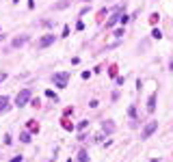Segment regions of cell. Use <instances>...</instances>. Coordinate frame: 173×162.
I'll return each mask as SVG.
<instances>
[{"label": "cell", "instance_id": "obj_1", "mask_svg": "<svg viewBox=\"0 0 173 162\" xmlns=\"http://www.w3.org/2000/svg\"><path fill=\"white\" fill-rule=\"evenodd\" d=\"M30 89H22L20 93H17V97H15V104H17V108H24L26 104L30 102Z\"/></svg>", "mask_w": 173, "mask_h": 162}, {"label": "cell", "instance_id": "obj_2", "mask_svg": "<svg viewBox=\"0 0 173 162\" xmlns=\"http://www.w3.org/2000/svg\"><path fill=\"white\" fill-rule=\"evenodd\" d=\"M69 80V71H61V74H52V82L56 84L59 89H65Z\"/></svg>", "mask_w": 173, "mask_h": 162}, {"label": "cell", "instance_id": "obj_3", "mask_svg": "<svg viewBox=\"0 0 173 162\" xmlns=\"http://www.w3.org/2000/svg\"><path fill=\"white\" fill-rule=\"evenodd\" d=\"M156 130H158V121H149V123L143 128V132H141V138H149L151 134L156 132Z\"/></svg>", "mask_w": 173, "mask_h": 162}, {"label": "cell", "instance_id": "obj_4", "mask_svg": "<svg viewBox=\"0 0 173 162\" xmlns=\"http://www.w3.org/2000/svg\"><path fill=\"white\" fill-rule=\"evenodd\" d=\"M54 43V35H43V37L39 39V48H48Z\"/></svg>", "mask_w": 173, "mask_h": 162}, {"label": "cell", "instance_id": "obj_5", "mask_svg": "<svg viewBox=\"0 0 173 162\" xmlns=\"http://www.w3.org/2000/svg\"><path fill=\"white\" fill-rule=\"evenodd\" d=\"M26 41H28V35H22V37H15V39L11 41V48H22Z\"/></svg>", "mask_w": 173, "mask_h": 162}, {"label": "cell", "instance_id": "obj_6", "mask_svg": "<svg viewBox=\"0 0 173 162\" xmlns=\"http://www.w3.org/2000/svg\"><path fill=\"white\" fill-rule=\"evenodd\" d=\"M119 17H121V11H119V9H117V11H115V15H113L111 20L106 22V26H108V28H113V26H115L117 22H119Z\"/></svg>", "mask_w": 173, "mask_h": 162}, {"label": "cell", "instance_id": "obj_7", "mask_svg": "<svg viewBox=\"0 0 173 162\" xmlns=\"http://www.w3.org/2000/svg\"><path fill=\"white\" fill-rule=\"evenodd\" d=\"M9 106H11V104H9V97L7 95H0V112H7Z\"/></svg>", "mask_w": 173, "mask_h": 162}, {"label": "cell", "instance_id": "obj_8", "mask_svg": "<svg viewBox=\"0 0 173 162\" xmlns=\"http://www.w3.org/2000/svg\"><path fill=\"white\" fill-rule=\"evenodd\" d=\"M154 108H156V93L149 95V100H147V110H149V112H154Z\"/></svg>", "mask_w": 173, "mask_h": 162}, {"label": "cell", "instance_id": "obj_9", "mask_svg": "<svg viewBox=\"0 0 173 162\" xmlns=\"http://www.w3.org/2000/svg\"><path fill=\"white\" fill-rule=\"evenodd\" d=\"M102 130H104V132H108V134H111V132L115 130V123H113V121H106V123H102Z\"/></svg>", "mask_w": 173, "mask_h": 162}, {"label": "cell", "instance_id": "obj_10", "mask_svg": "<svg viewBox=\"0 0 173 162\" xmlns=\"http://www.w3.org/2000/svg\"><path fill=\"white\" fill-rule=\"evenodd\" d=\"M20 141H22V143H30V134H28V132H22V134H20Z\"/></svg>", "mask_w": 173, "mask_h": 162}, {"label": "cell", "instance_id": "obj_11", "mask_svg": "<svg viewBox=\"0 0 173 162\" xmlns=\"http://www.w3.org/2000/svg\"><path fill=\"white\" fill-rule=\"evenodd\" d=\"M45 97H50V100H54V102L59 100V97H56V93H54L52 89H48V91H45Z\"/></svg>", "mask_w": 173, "mask_h": 162}, {"label": "cell", "instance_id": "obj_12", "mask_svg": "<svg viewBox=\"0 0 173 162\" xmlns=\"http://www.w3.org/2000/svg\"><path fill=\"white\" fill-rule=\"evenodd\" d=\"M69 2H71V0H65V2H59V4H54V9H56V11H59V9H65V7H69Z\"/></svg>", "mask_w": 173, "mask_h": 162}, {"label": "cell", "instance_id": "obj_13", "mask_svg": "<svg viewBox=\"0 0 173 162\" xmlns=\"http://www.w3.org/2000/svg\"><path fill=\"white\" fill-rule=\"evenodd\" d=\"M78 160H80V162H89V156H87V151H80V154H78Z\"/></svg>", "mask_w": 173, "mask_h": 162}, {"label": "cell", "instance_id": "obj_14", "mask_svg": "<svg viewBox=\"0 0 173 162\" xmlns=\"http://www.w3.org/2000/svg\"><path fill=\"white\" fill-rule=\"evenodd\" d=\"M151 37H154V39H162V33H160L158 28H154V30H151Z\"/></svg>", "mask_w": 173, "mask_h": 162}, {"label": "cell", "instance_id": "obj_15", "mask_svg": "<svg viewBox=\"0 0 173 162\" xmlns=\"http://www.w3.org/2000/svg\"><path fill=\"white\" fill-rule=\"evenodd\" d=\"M28 130H33V132H37V130H39V125L35 123V121H28Z\"/></svg>", "mask_w": 173, "mask_h": 162}, {"label": "cell", "instance_id": "obj_16", "mask_svg": "<svg viewBox=\"0 0 173 162\" xmlns=\"http://www.w3.org/2000/svg\"><path fill=\"white\" fill-rule=\"evenodd\" d=\"M128 20H130V15H123V13H121V17H119V22H121V24H125V22H128Z\"/></svg>", "mask_w": 173, "mask_h": 162}, {"label": "cell", "instance_id": "obj_17", "mask_svg": "<svg viewBox=\"0 0 173 162\" xmlns=\"http://www.w3.org/2000/svg\"><path fill=\"white\" fill-rule=\"evenodd\" d=\"M87 125H89V121H80V123H78V130H85Z\"/></svg>", "mask_w": 173, "mask_h": 162}, {"label": "cell", "instance_id": "obj_18", "mask_svg": "<svg viewBox=\"0 0 173 162\" xmlns=\"http://www.w3.org/2000/svg\"><path fill=\"white\" fill-rule=\"evenodd\" d=\"M63 128H65V130H74V125L67 123V121H63Z\"/></svg>", "mask_w": 173, "mask_h": 162}, {"label": "cell", "instance_id": "obj_19", "mask_svg": "<svg viewBox=\"0 0 173 162\" xmlns=\"http://www.w3.org/2000/svg\"><path fill=\"white\" fill-rule=\"evenodd\" d=\"M82 28H85V22H82V20H80V22L76 24V30H82Z\"/></svg>", "mask_w": 173, "mask_h": 162}, {"label": "cell", "instance_id": "obj_20", "mask_svg": "<svg viewBox=\"0 0 173 162\" xmlns=\"http://www.w3.org/2000/svg\"><path fill=\"white\" fill-rule=\"evenodd\" d=\"M11 162H22V156H15V158H11Z\"/></svg>", "mask_w": 173, "mask_h": 162}, {"label": "cell", "instance_id": "obj_21", "mask_svg": "<svg viewBox=\"0 0 173 162\" xmlns=\"http://www.w3.org/2000/svg\"><path fill=\"white\" fill-rule=\"evenodd\" d=\"M35 7V0H28V9H33Z\"/></svg>", "mask_w": 173, "mask_h": 162}, {"label": "cell", "instance_id": "obj_22", "mask_svg": "<svg viewBox=\"0 0 173 162\" xmlns=\"http://www.w3.org/2000/svg\"><path fill=\"white\" fill-rule=\"evenodd\" d=\"M7 78V74H0V82H2V80Z\"/></svg>", "mask_w": 173, "mask_h": 162}, {"label": "cell", "instance_id": "obj_23", "mask_svg": "<svg viewBox=\"0 0 173 162\" xmlns=\"http://www.w3.org/2000/svg\"><path fill=\"white\" fill-rule=\"evenodd\" d=\"M169 69H171V71H173V61H171V63H169Z\"/></svg>", "mask_w": 173, "mask_h": 162}, {"label": "cell", "instance_id": "obj_24", "mask_svg": "<svg viewBox=\"0 0 173 162\" xmlns=\"http://www.w3.org/2000/svg\"><path fill=\"white\" fill-rule=\"evenodd\" d=\"M2 39H4V35H0V41H2Z\"/></svg>", "mask_w": 173, "mask_h": 162}]
</instances>
